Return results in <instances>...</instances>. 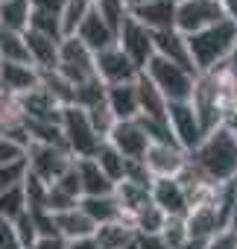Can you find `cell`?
<instances>
[{"label": "cell", "mask_w": 237, "mask_h": 249, "mask_svg": "<svg viewBox=\"0 0 237 249\" xmlns=\"http://www.w3.org/2000/svg\"><path fill=\"white\" fill-rule=\"evenodd\" d=\"M228 229L237 231V196H234V205H231V214H228Z\"/></svg>", "instance_id": "53"}, {"label": "cell", "mask_w": 237, "mask_h": 249, "mask_svg": "<svg viewBox=\"0 0 237 249\" xmlns=\"http://www.w3.org/2000/svg\"><path fill=\"white\" fill-rule=\"evenodd\" d=\"M0 85H3V59H0Z\"/></svg>", "instance_id": "56"}, {"label": "cell", "mask_w": 237, "mask_h": 249, "mask_svg": "<svg viewBox=\"0 0 237 249\" xmlns=\"http://www.w3.org/2000/svg\"><path fill=\"white\" fill-rule=\"evenodd\" d=\"M76 38H79L91 53H102V50H108V47H114V44H117V33H114V30L100 18L97 6H94V12L85 18V24L79 27Z\"/></svg>", "instance_id": "17"}, {"label": "cell", "mask_w": 237, "mask_h": 249, "mask_svg": "<svg viewBox=\"0 0 237 249\" xmlns=\"http://www.w3.org/2000/svg\"><path fill=\"white\" fill-rule=\"evenodd\" d=\"M0 59H3L6 65H33L24 33L0 30Z\"/></svg>", "instance_id": "28"}, {"label": "cell", "mask_w": 237, "mask_h": 249, "mask_svg": "<svg viewBox=\"0 0 237 249\" xmlns=\"http://www.w3.org/2000/svg\"><path fill=\"white\" fill-rule=\"evenodd\" d=\"M152 202L167 217H187L190 214V196L182 179H155L152 182Z\"/></svg>", "instance_id": "14"}, {"label": "cell", "mask_w": 237, "mask_h": 249, "mask_svg": "<svg viewBox=\"0 0 237 249\" xmlns=\"http://www.w3.org/2000/svg\"><path fill=\"white\" fill-rule=\"evenodd\" d=\"M132 226H135L138 234H161L164 226H167V214H164L155 202H150V205L132 220Z\"/></svg>", "instance_id": "34"}, {"label": "cell", "mask_w": 237, "mask_h": 249, "mask_svg": "<svg viewBox=\"0 0 237 249\" xmlns=\"http://www.w3.org/2000/svg\"><path fill=\"white\" fill-rule=\"evenodd\" d=\"M176 9L179 6L173 3V0H152V3L135 9L132 18H138L152 33H164V30H176Z\"/></svg>", "instance_id": "20"}, {"label": "cell", "mask_w": 237, "mask_h": 249, "mask_svg": "<svg viewBox=\"0 0 237 249\" xmlns=\"http://www.w3.org/2000/svg\"><path fill=\"white\" fill-rule=\"evenodd\" d=\"M173 3H176V6H179V3H185V0H173Z\"/></svg>", "instance_id": "57"}, {"label": "cell", "mask_w": 237, "mask_h": 249, "mask_svg": "<svg viewBox=\"0 0 237 249\" xmlns=\"http://www.w3.org/2000/svg\"><path fill=\"white\" fill-rule=\"evenodd\" d=\"M208 243H211V240H199V237H187V240H185V243H182L179 249H208Z\"/></svg>", "instance_id": "52"}, {"label": "cell", "mask_w": 237, "mask_h": 249, "mask_svg": "<svg viewBox=\"0 0 237 249\" xmlns=\"http://www.w3.org/2000/svg\"><path fill=\"white\" fill-rule=\"evenodd\" d=\"M68 249H102L97 237H82V240H68Z\"/></svg>", "instance_id": "50"}, {"label": "cell", "mask_w": 237, "mask_h": 249, "mask_svg": "<svg viewBox=\"0 0 237 249\" xmlns=\"http://www.w3.org/2000/svg\"><path fill=\"white\" fill-rule=\"evenodd\" d=\"M97 243L102 249H123L129 246L132 240H138V231L129 220H117V223H108V226H100L97 229Z\"/></svg>", "instance_id": "27"}, {"label": "cell", "mask_w": 237, "mask_h": 249, "mask_svg": "<svg viewBox=\"0 0 237 249\" xmlns=\"http://www.w3.org/2000/svg\"><path fill=\"white\" fill-rule=\"evenodd\" d=\"M62 135H65L68 150H70L73 159H94L97 150L105 144V138H100V132L94 129L88 111L79 108V106H65L62 108Z\"/></svg>", "instance_id": "4"}, {"label": "cell", "mask_w": 237, "mask_h": 249, "mask_svg": "<svg viewBox=\"0 0 237 249\" xmlns=\"http://www.w3.org/2000/svg\"><path fill=\"white\" fill-rule=\"evenodd\" d=\"M94 3H97V0H65V9H62L65 38H70V36L79 33V27L85 24V18L94 12Z\"/></svg>", "instance_id": "31"}, {"label": "cell", "mask_w": 237, "mask_h": 249, "mask_svg": "<svg viewBox=\"0 0 237 249\" xmlns=\"http://www.w3.org/2000/svg\"><path fill=\"white\" fill-rule=\"evenodd\" d=\"M41 85L62 103V106H73L76 103V85L73 82H68L59 71H47V73H41Z\"/></svg>", "instance_id": "33"}, {"label": "cell", "mask_w": 237, "mask_h": 249, "mask_svg": "<svg viewBox=\"0 0 237 249\" xmlns=\"http://www.w3.org/2000/svg\"><path fill=\"white\" fill-rule=\"evenodd\" d=\"M161 237H164L173 249H179V246L190 237V231H187V217H167V226H164Z\"/></svg>", "instance_id": "39"}, {"label": "cell", "mask_w": 237, "mask_h": 249, "mask_svg": "<svg viewBox=\"0 0 237 249\" xmlns=\"http://www.w3.org/2000/svg\"><path fill=\"white\" fill-rule=\"evenodd\" d=\"M76 170L82 179V194L85 196H108L117 191V185L102 173V167L97 164V159H76ZM82 196V199H85Z\"/></svg>", "instance_id": "23"}, {"label": "cell", "mask_w": 237, "mask_h": 249, "mask_svg": "<svg viewBox=\"0 0 237 249\" xmlns=\"http://www.w3.org/2000/svg\"><path fill=\"white\" fill-rule=\"evenodd\" d=\"M27 161H30V173L38 176L47 185H56L73 164V156L65 147H53V144H30L27 150Z\"/></svg>", "instance_id": "8"}, {"label": "cell", "mask_w": 237, "mask_h": 249, "mask_svg": "<svg viewBox=\"0 0 237 249\" xmlns=\"http://www.w3.org/2000/svg\"><path fill=\"white\" fill-rule=\"evenodd\" d=\"M24 38H27V47H30V59H33V65H35L41 73L59 71L62 41H56V38H50V36H41V33H33V30H27Z\"/></svg>", "instance_id": "18"}, {"label": "cell", "mask_w": 237, "mask_h": 249, "mask_svg": "<svg viewBox=\"0 0 237 249\" xmlns=\"http://www.w3.org/2000/svg\"><path fill=\"white\" fill-rule=\"evenodd\" d=\"M208 249H237V231H231V229H222L217 237H211Z\"/></svg>", "instance_id": "46"}, {"label": "cell", "mask_w": 237, "mask_h": 249, "mask_svg": "<svg viewBox=\"0 0 237 249\" xmlns=\"http://www.w3.org/2000/svg\"><path fill=\"white\" fill-rule=\"evenodd\" d=\"M170 129H173V138L182 150L193 153L202 141H205V126L193 108V103H170Z\"/></svg>", "instance_id": "9"}, {"label": "cell", "mask_w": 237, "mask_h": 249, "mask_svg": "<svg viewBox=\"0 0 237 249\" xmlns=\"http://www.w3.org/2000/svg\"><path fill=\"white\" fill-rule=\"evenodd\" d=\"M187 47H190L196 73H217L225 68V62L231 59V53L237 47V24H231L225 18L222 24H217L211 30L187 36Z\"/></svg>", "instance_id": "2"}, {"label": "cell", "mask_w": 237, "mask_h": 249, "mask_svg": "<svg viewBox=\"0 0 237 249\" xmlns=\"http://www.w3.org/2000/svg\"><path fill=\"white\" fill-rule=\"evenodd\" d=\"M56 188H62L65 194H70V196H76V199H82V196H85V194H82V179H79V170H76V159H73L70 170L56 182Z\"/></svg>", "instance_id": "44"}, {"label": "cell", "mask_w": 237, "mask_h": 249, "mask_svg": "<svg viewBox=\"0 0 237 249\" xmlns=\"http://www.w3.org/2000/svg\"><path fill=\"white\" fill-rule=\"evenodd\" d=\"M56 226H59V234L65 240H82V237H94L97 234V223L82 208H70V211L56 214Z\"/></svg>", "instance_id": "26"}, {"label": "cell", "mask_w": 237, "mask_h": 249, "mask_svg": "<svg viewBox=\"0 0 237 249\" xmlns=\"http://www.w3.org/2000/svg\"><path fill=\"white\" fill-rule=\"evenodd\" d=\"M222 21H225V12L220 0H185L176 9V30L182 36H196Z\"/></svg>", "instance_id": "7"}, {"label": "cell", "mask_w": 237, "mask_h": 249, "mask_svg": "<svg viewBox=\"0 0 237 249\" xmlns=\"http://www.w3.org/2000/svg\"><path fill=\"white\" fill-rule=\"evenodd\" d=\"M155 56H164L187 71L196 73L193 68V59H190V47H187V36H182L179 30H164V33H155Z\"/></svg>", "instance_id": "21"}, {"label": "cell", "mask_w": 237, "mask_h": 249, "mask_svg": "<svg viewBox=\"0 0 237 249\" xmlns=\"http://www.w3.org/2000/svg\"><path fill=\"white\" fill-rule=\"evenodd\" d=\"M147 79L167 97V103H187L193 100V91H196V79L199 73L164 59V56H152L150 65L144 68Z\"/></svg>", "instance_id": "3"}, {"label": "cell", "mask_w": 237, "mask_h": 249, "mask_svg": "<svg viewBox=\"0 0 237 249\" xmlns=\"http://www.w3.org/2000/svg\"><path fill=\"white\" fill-rule=\"evenodd\" d=\"M138 243L141 249H173L161 234H138Z\"/></svg>", "instance_id": "48"}, {"label": "cell", "mask_w": 237, "mask_h": 249, "mask_svg": "<svg viewBox=\"0 0 237 249\" xmlns=\"http://www.w3.org/2000/svg\"><path fill=\"white\" fill-rule=\"evenodd\" d=\"M193 108L205 126V135L222 126V114H225V94H222V79L220 73H199L196 91H193Z\"/></svg>", "instance_id": "5"}, {"label": "cell", "mask_w": 237, "mask_h": 249, "mask_svg": "<svg viewBox=\"0 0 237 249\" xmlns=\"http://www.w3.org/2000/svg\"><path fill=\"white\" fill-rule=\"evenodd\" d=\"M117 44H120V50L144 71L147 65H150V59L155 56V33L152 30H147L138 18H132L129 15V21L123 24V30H120V36H117Z\"/></svg>", "instance_id": "10"}, {"label": "cell", "mask_w": 237, "mask_h": 249, "mask_svg": "<svg viewBox=\"0 0 237 249\" xmlns=\"http://www.w3.org/2000/svg\"><path fill=\"white\" fill-rule=\"evenodd\" d=\"M15 229H18V237H21V246H24V249H33L35 240L41 237L38 229H35V223H33V214H30V211L15 220Z\"/></svg>", "instance_id": "43"}, {"label": "cell", "mask_w": 237, "mask_h": 249, "mask_svg": "<svg viewBox=\"0 0 237 249\" xmlns=\"http://www.w3.org/2000/svg\"><path fill=\"white\" fill-rule=\"evenodd\" d=\"M41 85V71L35 65H6L3 62V85L0 91L9 97H27L30 91H35Z\"/></svg>", "instance_id": "16"}, {"label": "cell", "mask_w": 237, "mask_h": 249, "mask_svg": "<svg viewBox=\"0 0 237 249\" xmlns=\"http://www.w3.org/2000/svg\"><path fill=\"white\" fill-rule=\"evenodd\" d=\"M30 214H33V223H35V229H38L41 237L59 234V226H56V214H53V211H47V208H33Z\"/></svg>", "instance_id": "42"}, {"label": "cell", "mask_w": 237, "mask_h": 249, "mask_svg": "<svg viewBox=\"0 0 237 249\" xmlns=\"http://www.w3.org/2000/svg\"><path fill=\"white\" fill-rule=\"evenodd\" d=\"M187 161L214 185L237 182V138L225 126H220L205 135V141L193 153H187Z\"/></svg>", "instance_id": "1"}, {"label": "cell", "mask_w": 237, "mask_h": 249, "mask_svg": "<svg viewBox=\"0 0 237 249\" xmlns=\"http://www.w3.org/2000/svg\"><path fill=\"white\" fill-rule=\"evenodd\" d=\"M79 208L97 223V229L100 226H108V223H117V220H126L123 217V208H120V202H117L114 194H108V196H85L79 202Z\"/></svg>", "instance_id": "25"}, {"label": "cell", "mask_w": 237, "mask_h": 249, "mask_svg": "<svg viewBox=\"0 0 237 249\" xmlns=\"http://www.w3.org/2000/svg\"><path fill=\"white\" fill-rule=\"evenodd\" d=\"M30 211V202H27V191L24 185L21 188H12L6 194H0V217H6V220H18Z\"/></svg>", "instance_id": "35"}, {"label": "cell", "mask_w": 237, "mask_h": 249, "mask_svg": "<svg viewBox=\"0 0 237 249\" xmlns=\"http://www.w3.org/2000/svg\"><path fill=\"white\" fill-rule=\"evenodd\" d=\"M138 97H141V117L158 120V123H170V103H167V97L147 79V73L138 76Z\"/></svg>", "instance_id": "22"}, {"label": "cell", "mask_w": 237, "mask_h": 249, "mask_svg": "<svg viewBox=\"0 0 237 249\" xmlns=\"http://www.w3.org/2000/svg\"><path fill=\"white\" fill-rule=\"evenodd\" d=\"M62 108L65 106L44 85H38L35 91H30L27 97H21L24 120H33V123H62Z\"/></svg>", "instance_id": "15"}, {"label": "cell", "mask_w": 237, "mask_h": 249, "mask_svg": "<svg viewBox=\"0 0 237 249\" xmlns=\"http://www.w3.org/2000/svg\"><path fill=\"white\" fill-rule=\"evenodd\" d=\"M59 73L73 82L76 88L97 79V53H91L76 36L62 41V53H59Z\"/></svg>", "instance_id": "6"}, {"label": "cell", "mask_w": 237, "mask_h": 249, "mask_svg": "<svg viewBox=\"0 0 237 249\" xmlns=\"http://www.w3.org/2000/svg\"><path fill=\"white\" fill-rule=\"evenodd\" d=\"M108 144L117 147L126 159H144L147 150L152 147L147 129L141 126V120H117V126L108 135Z\"/></svg>", "instance_id": "13"}, {"label": "cell", "mask_w": 237, "mask_h": 249, "mask_svg": "<svg viewBox=\"0 0 237 249\" xmlns=\"http://www.w3.org/2000/svg\"><path fill=\"white\" fill-rule=\"evenodd\" d=\"M24 191H27V202H30V211L33 208H47V196H50V185L41 182L38 176H27L24 182Z\"/></svg>", "instance_id": "38"}, {"label": "cell", "mask_w": 237, "mask_h": 249, "mask_svg": "<svg viewBox=\"0 0 237 249\" xmlns=\"http://www.w3.org/2000/svg\"><path fill=\"white\" fill-rule=\"evenodd\" d=\"M0 249H24L21 237H18V229H15V220L0 217Z\"/></svg>", "instance_id": "45"}, {"label": "cell", "mask_w": 237, "mask_h": 249, "mask_svg": "<svg viewBox=\"0 0 237 249\" xmlns=\"http://www.w3.org/2000/svg\"><path fill=\"white\" fill-rule=\"evenodd\" d=\"M108 108L114 111L117 120H138L141 117V97H138V82L126 85H108Z\"/></svg>", "instance_id": "19"}, {"label": "cell", "mask_w": 237, "mask_h": 249, "mask_svg": "<svg viewBox=\"0 0 237 249\" xmlns=\"http://www.w3.org/2000/svg\"><path fill=\"white\" fill-rule=\"evenodd\" d=\"M30 30H33V33H41V36H50V38H56V41H65L62 15H59V12H33Z\"/></svg>", "instance_id": "36"}, {"label": "cell", "mask_w": 237, "mask_h": 249, "mask_svg": "<svg viewBox=\"0 0 237 249\" xmlns=\"http://www.w3.org/2000/svg\"><path fill=\"white\" fill-rule=\"evenodd\" d=\"M144 164L155 179H179L187 170V150L179 144H152L144 156Z\"/></svg>", "instance_id": "12"}, {"label": "cell", "mask_w": 237, "mask_h": 249, "mask_svg": "<svg viewBox=\"0 0 237 249\" xmlns=\"http://www.w3.org/2000/svg\"><path fill=\"white\" fill-rule=\"evenodd\" d=\"M0 27H3V21H0Z\"/></svg>", "instance_id": "59"}, {"label": "cell", "mask_w": 237, "mask_h": 249, "mask_svg": "<svg viewBox=\"0 0 237 249\" xmlns=\"http://www.w3.org/2000/svg\"><path fill=\"white\" fill-rule=\"evenodd\" d=\"M30 6H33V12H59L62 15L65 0H30Z\"/></svg>", "instance_id": "47"}, {"label": "cell", "mask_w": 237, "mask_h": 249, "mask_svg": "<svg viewBox=\"0 0 237 249\" xmlns=\"http://www.w3.org/2000/svg\"><path fill=\"white\" fill-rule=\"evenodd\" d=\"M144 71L120 50V44H114L102 53H97V76L105 85H126V82H138Z\"/></svg>", "instance_id": "11"}, {"label": "cell", "mask_w": 237, "mask_h": 249, "mask_svg": "<svg viewBox=\"0 0 237 249\" xmlns=\"http://www.w3.org/2000/svg\"><path fill=\"white\" fill-rule=\"evenodd\" d=\"M117 202L123 208V217L132 223L150 202H152V188H144V185H135V182H120L114 191Z\"/></svg>", "instance_id": "24"}, {"label": "cell", "mask_w": 237, "mask_h": 249, "mask_svg": "<svg viewBox=\"0 0 237 249\" xmlns=\"http://www.w3.org/2000/svg\"><path fill=\"white\" fill-rule=\"evenodd\" d=\"M0 3H6V0H0Z\"/></svg>", "instance_id": "58"}, {"label": "cell", "mask_w": 237, "mask_h": 249, "mask_svg": "<svg viewBox=\"0 0 237 249\" xmlns=\"http://www.w3.org/2000/svg\"><path fill=\"white\" fill-rule=\"evenodd\" d=\"M123 249H141V243H138V240H132V243H129V246H123Z\"/></svg>", "instance_id": "55"}, {"label": "cell", "mask_w": 237, "mask_h": 249, "mask_svg": "<svg viewBox=\"0 0 237 249\" xmlns=\"http://www.w3.org/2000/svg\"><path fill=\"white\" fill-rule=\"evenodd\" d=\"M97 12H100V18L117 33V36H120V30H123V24L129 21V6H126V0H97Z\"/></svg>", "instance_id": "32"}, {"label": "cell", "mask_w": 237, "mask_h": 249, "mask_svg": "<svg viewBox=\"0 0 237 249\" xmlns=\"http://www.w3.org/2000/svg\"><path fill=\"white\" fill-rule=\"evenodd\" d=\"M30 176V161L21 159V161H12L6 167H0V194H6L12 188H21Z\"/></svg>", "instance_id": "37"}, {"label": "cell", "mask_w": 237, "mask_h": 249, "mask_svg": "<svg viewBox=\"0 0 237 249\" xmlns=\"http://www.w3.org/2000/svg\"><path fill=\"white\" fill-rule=\"evenodd\" d=\"M147 3H152V0H126L129 12H135V9H141V6H147Z\"/></svg>", "instance_id": "54"}, {"label": "cell", "mask_w": 237, "mask_h": 249, "mask_svg": "<svg viewBox=\"0 0 237 249\" xmlns=\"http://www.w3.org/2000/svg\"><path fill=\"white\" fill-rule=\"evenodd\" d=\"M21 159H27V147L12 141L9 135H0V167H6L12 161H21Z\"/></svg>", "instance_id": "41"}, {"label": "cell", "mask_w": 237, "mask_h": 249, "mask_svg": "<svg viewBox=\"0 0 237 249\" xmlns=\"http://www.w3.org/2000/svg\"><path fill=\"white\" fill-rule=\"evenodd\" d=\"M30 18H33V6L30 0H6L0 3V30H12V33H27L30 30Z\"/></svg>", "instance_id": "29"}, {"label": "cell", "mask_w": 237, "mask_h": 249, "mask_svg": "<svg viewBox=\"0 0 237 249\" xmlns=\"http://www.w3.org/2000/svg\"><path fill=\"white\" fill-rule=\"evenodd\" d=\"M79 202H82V199H76V196H70V194H65L62 188H56V185H50V196H47V211H53V214H62V211H70V208H79Z\"/></svg>", "instance_id": "40"}, {"label": "cell", "mask_w": 237, "mask_h": 249, "mask_svg": "<svg viewBox=\"0 0 237 249\" xmlns=\"http://www.w3.org/2000/svg\"><path fill=\"white\" fill-rule=\"evenodd\" d=\"M94 159H97V164L102 167V173H105L114 185H120V182L126 179V164H129V159H126L120 150H117V147H111L108 141L97 150Z\"/></svg>", "instance_id": "30"}, {"label": "cell", "mask_w": 237, "mask_h": 249, "mask_svg": "<svg viewBox=\"0 0 237 249\" xmlns=\"http://www.w3.org/2000/svg\"><path fill=\"white\" fill-rule=\"evenodd\" d=\"M33 249H68V240L62 234H53V237H38Z\"/></svg>", "instance_id": "49"}, {"label": "cell", "mask_w": 237, "mask_h": 249, "mask_svg": "<svg viewBox=\"0 0 237 249\" xmlns=\"http://www.w3.org/2000/svg\"><path fill=\"white\" fill-rule=\"evenodd\" d=\"M220 3H222L225 18H228L231 24H237V0H220Z\"/></svg>", "instance_id": "51"}]
</instances>
